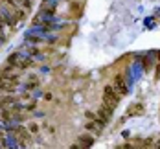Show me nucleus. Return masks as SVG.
Listing matches in <instances>:
<instances>
[{
	"label": "nucleus",
	"instance_id": "20e7f679",
	"mask_svg": "<svg viewBox=\"0 0 160 149\" xmlns=\"http://www.w3.org/2000/svg\"><path fill=\"white\" fill-rule=\"evenodd\" d=\"M114 88L120 92V96H125V94H127V85H125V81H123L122 76H116V77H114Z\"/></svg>",
	"mask_w": 160,
	"mask_h": 149
},
{
	"label": "nucleus",
	"instance_id": "9b49d317",
	"mask_svg": "<svg viewBox=\"0 0 160 149\" xmlns=\"http://www.w3.org/2000/svg\"><path fill=\"white\" fill-rule=\"evenodd\" d=\"M20 4H22L24 7H28V9L32 7V0H20Z\"/></svg>",
	"mask_w": 160,
	"mask_h": 149
},
{
	"label": "nucleus",
	"instance_id": "7ed1b4c3",
	"mask_svg": "<svg viewBox=\"0 0 160 149\" xmlns=\"http://www.w3.org/2000/svg\"><path fill=\"white\" fill-rule=\"evenodd\" d=\"M15 85H17V81H13V79L0 77V90H4V92H13L15 90Z\"/></svg>",
	"mask_w": 160,
	"mask_h": 149
},
{
	"label": "nucleus",
	"instance_id": "423d86ee",
	"mask_svg": "<svg viewBox=\"0 0 160 149\" xmlns=\"http://www.w3.org/2000/svg\"><path fill=\"white\" fill-rule=\"evenodd\" d=\"M0 17L4 18V22H6L8 26H11V28L15 26V18L11 17V13H8V11H2V15H0Z\"/></svg>",
	"mask_w": 160,
	"mask_h": 149
},
{
	"label": "nucleus",
	"instance_id": "f8f14e48",
	"mask_svg": "<svg viewBox=\"0 0 160 149\" xmlns=\"http://www.w3.org/2000/svg\"><path fill=\"white\" fill-rule=\"evenodd\" d=\"M35 87H37V81H30L28 85H26V88H28V90H33Z\"/></svg>",
	"mask_w": 160,
	"mask_h": 149
},
{
	"label": "nucleus",
	"instance_id": "f257e3e1",
	"mask_svg": "<svg viewBox=\"0 0 160 149\" xmlns=\"http://www.w3.org/2000/svg\"><path fill=\"white\" fill-rule=\"evenodd\" d=\"M8 65L15 66V68H20V70H24V68H30L33 66V59L30 55H22V53H11L9 57H8Z\"/></svg>",
	"mask_w": 160,
	"mask_h": 149
},
{
	"label": "nucleus",
	"instance_id": "1a4fd4ad",
	"mask_svg": "<svg viewBox=\"0 0 160 149\" xmlns=\"http://www.w3.org/2000/svg\"><path fill=\"white\" fill-rule=\"evenodd\" d=\"M6 39V35H4V18L0 17V41H4Z\"/></svg>",
	"mask_w": 160,
	"mask_h": 149
},
{
	"label": "nucleus",
	"instance_id": "9d476101",
	"mask_svg": "<svg viewBox=\"0 0 160 149\" xmlns=\"http://www.w3.org/2000/svg\"><path fill=\"white\" fill-rule=\"evenodd\" d=\"M28 127H30V131H32L33 134H37V132H39V125H37V123H30Z\"/></svg>",
	"mask_w": 160,
	"mask_h": 149
},
{
	"label": "nucleus",
	"instance_id": "6e6552de",
	"mask_svg": "<svg viewBox=\"0 0 160 149\" xmlns=\"http://www.w3.org/2000/svg\"><path fill=\"white\" fill-rule=\"evenodd\" d=\"M42 6H48V7H57L59 6V0H42Z\"/></svg>",
	"mask_w": 160,
	"mask_h": 149
},
{
	"label": "nucleus",
	"instance_id": "39448f33",
	"mask_svg": "<svg viewBox=\"0 0 160 149\" xmlns=\"http://www.w3.org/2000/svg\"><path fill=\"white\" fill-rule=\"evenodd\" d=\"M0 77H8V79H13V81H18V74H13L11 72V65L6 66L0 70Z\"/></svg>",
	"mask_w": 160,
	"mask_h": 149
},
{
	"label": "nucleus",
	"instance_id": "f03ea898",
	"mask_svg": "<svg viewBox=\"0 0 160 149\" xmlns=\"http://www.w3.org/2000/svg\"><path fill=\"white\" fill-rule=\"evenodd\" d=\"M103 103L109 105V107H112V109L120 103V92H118L114 87H111V85H107L105 90H103Z\"/></svg>",
	"mask_w": 160,
	"mask_h": 149
},
{
	"label": "nucleus",
	"instance_id": "ddd939ff",
	"mask_svg": "<svg viewBox=\"0 0 160 149\" xmlns=\"http://www.w3.org/2000/svg\"><path fill=\"white\" fill-rule=\"evenodd\" d=\"M6 4H8V6H13V7H17V2H15V0H6Z\"/></svg>",
	"mask_w": 160,
	"mask_h": 149
},
{
	"label": "nucleus",
	"instance_id": "0eeeda50",
	"mask_svg": "<svg viewBox=\"0 0 160 149\" xmlns=\"http://www.w3.org/2000/svg\"><path fill=\"white\" fill-rule=\"evenodd\" d=\"M94 144V138L90 136H79V146H92Z\"/></svg>",
	"mask_w": 160,
	"mask_h": 149
}]
</instances>
